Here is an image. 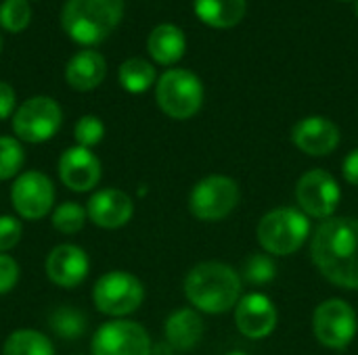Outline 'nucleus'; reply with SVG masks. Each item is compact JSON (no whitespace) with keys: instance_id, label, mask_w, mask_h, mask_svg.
I'll list each match as a JSON object with an SVG mask.
<instances>
[{"instance_id":"473e14b6","label":"nucleus","mask_w":358,"mask_h":355,"mask_svg":"<svg viewBox=\"0 0 358 355\" xmlns=\"http://www.w3.org/2000/svg\"><path fill=\"white\" fill-rule=\"evenodd\" d=\"M342 172H344V178L346 182L358 186V149L350 151L348 157L344 159V165H342Z\"/></svg>"},{"instance_id":"0eeeda50","label":"nucleus","mask_w":358,"mask_h":355,"mask_svg":"<svg viewBox=\"0 0 358 355\" xmlns=\"http://www.w3.org/2000/svg\"><path fill=\"white\" fill-rule=\"evenodd\" d=\"M63 123V109L50 96H31L15 109V138L29 144H42L57 136Z\"/></svg>"},{"instance_id":"423d86ee","label":"nucleus","mask_w":358,"mask_h":355,"mask_svg":"<svg viewBox=\"0 0 358 355\" xmlns=\"http://www.w3.org/2000/svg\"><path fill=\"white\" fill-rule=\"evenodd\" d=\"M155 100L168 117L189 119L203 105V84L189 69H170L157 80Z\"/></svg>"},{"instance_id":"f704fd0d","label":"nucleus","mask_w":358,"mask_h":355,"mask_svg":"<svg viewBox=\"0 0 358 355\" xmlns=\"http://www.w3.org/2000/svg\"><path fill=\"white\" fill-rule=\"evenodd\" d=\"M229 355H248V354H241V352H231Z\"/></svg>"},{"instance_id":"c85d7f7f","label":"nucleus","mask_w":358,"mask_h":355,"mask_svg":"<svg viewBox=\"0 0 358 355\" xmlns=\"http://www.w3.org/2000/svg\"><path fill=\"white\" fill-rule=\"evenodd\" d=\"M277 276V268L271 257L266 255H250L243 266V278L252 285H264L271 282Z\"/></svg>"},{"instance_id":"9d476101","label":"nucleus","mask_w":358,"mask_h":355,"mask_svg":"<svg viewBox=\"0 0 358 355\" xmlns=\"http://www.w3.org/2000/svg\"><path fill=\"white\" fill-rule=\"evenodd\" d=\"M92 355H153L149 333L132 320H109L96 328L90 341Z\"/></svg>"},{"instance_id":"c9c22d12","label":"nucleus","mask_w":358,"mask_h":355,"mask_svg":"<svg viewBox=\"0 0 358 355\" xmlns=\"http://www.w3.org/2000/svg\"><path fill=\"white\" fill-rule=\"evenodd\" d=\"M0 52H2V36H0Z\"/></svg>"},{"instance_id":"aec40b11","label":"nucleus","mask_w":358,"mask_h":355,"mask_svg":"<svg viewBox=\"0 0 358 355\" xmlns=\"http://www.w3.org/2000/svg\"><path fill=\"white\" fill-rule=\"evenodd\" d=\"M147 50L151 59L159 65H174L182 59L187 50V38L182 29L174 23H162L153 27L147 40Z\"/></svg>"},{"instance_id":"4468645a","label":"nucleus","mask_w":358,"mask_h":355,"mask_svg":"<svg viewBox=\"0 0 358 355\" xmlns=\"http://www.w3.org/2000/svg\"><path fill=\"white\" fill-rule=\"evenodd\" d=\"M44 272L46 278L59 287V289H76L80 287L90 272V257L88 253L73 245V243H63L50 249L44 262Z\"/></svg>"},{"instance_id":"cd10ccee","label":"nucleus","mask_w":358,"mask_h":355,"mask_svg":"<svg viewBox=\"0 0 358 355\" xmlns=\"http://www.w3.org/2000/svg\"><path fill=\"white\" fill-rule=\"evenodd\" d=\"M105 138V123L96 115H82L73 126V140L78 146L92 149Z\"/></svg>"},{"instance_id":"f257e3e1","label":"nucleus","mask_w":358,"mask_h":355,"mask_svg":"<svg viewBox=\"0 0 358 355\" xmlns=\"http://www.w3.org/2000/svg\"><path fill=\"white\" fill-rule=\"evenodd\" d=\"M313 262L319 272L336 287L358 289V220L329 218L310 243Z\"/></svg>"},{"instance_id":"1a4fd4ad","label":"nucleus","mask_w":358,"mask_h":355,"mask_svg":"<svg viewBox=\"0 0 358 355\" xmlns=\"http://www.w3.org/2000/svg\"><path fill=\"white\" fill-rule=\"evenodd\" d=\"M239 186L229 176H208L199 180L189 195V209L201 222L227 218L239 203Z\"/></svg>"},{"instance_id":"7ed1b4c3","label":"nucleus","mask_w":358,"mask_h":355,"mask_svg":"<svg viewBox=\"0 0 358 355\" xmlns=\"http://www.w3.org/2000/svg\"><path fill=\"white\" fill-rule=\"evenodd\" d=\"M124 0H67L61 10L63 31L78 44L103 42L122 21Z\"/></svg>"},{"instance_id":"e433bc0d","label":"nucleus","mask_w":358,"mask_h":355,"mask_svg":"<svg viewBox=\"0 0 358 355\" xmlns=\"http://www.w3.org/2000/svg\"><path fill=\"white\" fill-rule=\"evenodd\" d=\"M342 2H348V0H342Z\"/></svg>"},{"instance_id":"393cba45","label":"nucleus","mask_w":358,"mask_h":355,"mask_svg":"<svg viewBox=\"0 0 358 355\" xmlns=\"http://www.w3.org/2000/svg\"><path fill=\"white\" fill-rule=\"evenodd\" d=\"M50 222H52V226H55L57 232L67 234V236H73V234L82 232V228L86 226L88 213H86V207H82L80 203L65 201V203H61V205H57L52 209Z\"/></svg>"},{"instance_id":"b1692460","label":"nucleus","mask_w":358,"mask_h":355,"mask_svg":"<svg viewBox=\"0 0 358 355\" xmlns=\"http://www.w3.org/2000/svg\"><path fill=\"white\" fill-rule=\"evenodd\" d=\"M50 331L63 341H76L86 333L88 320L76 308H57L48 318Z\"/></svg>"},{"instance_id":"6e6552de","label":"nucleus","mask_w":358,"mask_h":355,"mask_svg":"<svg viewBox=\"0 0 358 355\" xmlns=\"http://www.w3.org/2000/svg\"><path fill=\"white\" fill-rule=\"evenodd\" d=\"M55 199L57 192L52 180L38 169L21 172L10 186V205L17 218L27 222H38L52 213Z\"/></svg>"},{"instance_id":"f8f14e48","label":"nucleus","mask_w":358,"mask_h":355,"mask_svg":"<svg viewBox=\"0 0 358 355\" xmlns=\"http://www.w3.org/2000/svg\"><path fill=\"white\" fill-rule=\"evenodd\" d=\"M296 199L300 209L319 220H329L342 199V190L338 180L325 169H310L306 172L296 186Z\"/></svg>"},{"instance_id":"2eb2a0df","label":"nucleus","mask_w":358,"mask_h":355,"mask_svg":"<svg viewBox=\"0 0 358 355\" xmlns=\"http://www.w3.org/2000/svg\"><path fill=\"white\" fill-rule=\"evenodd\" d=\"M88 222L103 230H117L134 216V203L128 192L120 188H99L86 203Z\"/></svg>"},{"instance_id":"ddd939ff","label":"nucleus","mask_w":358,"mask_h":355,"mask_svg":"<svg viewBox=\"0 0 358 355\" xmlns=\"http://www.w3.org/2000/svg\"><path fill=\"white\" fill-rule=\"evenodd\" d=\"M57 172L63 186L71 192H92L101 182L103 165L92 149L73 144L61 153Z\"/></svg>"},{"instance_id":"bb28decb","label":"nucleus","mask_w":358,"mask_h":355,"mask_svg":"<svg viewBox=\"0 0 358 355\" xmlns=\"http://www.w3.org/2000/svg\"><path fill=\"white\" fill-rule=\"evenodd\" d=\"M31 21V6L27 0H4L0 4V25L10 31H23Z\"/></svg>"},{"instance_id":"72a5a7b5","label":"nucleus","mask_w":358,"mask_h":355,"mask_svg":"<svg viewBox=\"0 0 358 355\" xmlns=\"http://www.w3.org/2000/svg\"><path fill=\"white\" fill-rule=\"evenodd\" d=\"M355 13H357L358 17V0H355Z\"/></svg>"},{"instance_id":"20e7f679","label":"nucleus","mask_w":358,"mask_h":355,"mask_svg":"<svg viewBox=\"0 0 358 355\" xmlns=\"http://www.w3.org/2000/svg\"><path fill=\"white\" fill-rule=\"evenodd\" d=\"M310 222L304 211L279 207L268 211L258 224V243L271 255L285 257L296 253L308 239Z\"/></svg>"},{"instance_id":"39448f33","label":"nucleus","mask_w":358,"mask_h":355,"mask_svg":"<svg viewBox=\"0 0 358 355\" xmlns=\"http://www.w3.org/2000/svg\"><path fill=\"white\" fill-rule=\"evenodd\" d=\"M145 301L143 282L124 270H111L99 276L92 287L94 308L109 318H126L134 314Z\"/></svg>"},{"instance_id":"5701e85b","label":"nucleus","mask_w":358,"mask_h":355,"mask_svg":"<svg viewBox=\"0 0 358 355\" xmlns=\"http://www.w3.org/2000/svg\"><path fill=\"white\" fill-rule=\"evenodd\" d=\"M117 77H120V84L126 92L143 94L155 84L157 75H155V67L149 61H145L141 56H132L120 65Z\"/></svg>"},{"instance_id":"c756f323","label":"nucleus","mask_w":358,"mask_h":355,"mask_svg":"<svg viewBox=\"0 0 358 355\" xmlns=\"http://www.w3.org/2000/svg\"><path fill=\"white\" fill-rule=\"evenodd\" d=\"M23 236V226L15 216H0V253H8L19 245Z\"/></svg>"},{"instance_id":"dca6fc26","label":"nucleus","mask_w":358,"mask_h":355,"mask_svg":"<svg viewBox=\"0 0 358 355\" xmlns=\"http://www.w3.org/2000/svg\"><path fill=\"white\" fill-rule=\"evenodd\" d=\"M292 140L302 153L310 157H325L338 149L340 130L331 119L321 115H310L294 126Z\"/></svg>"},{"instance_id":"412c9836","label":"nucleus","mask_w":358,"mask_h":355,"mask_svg":"<svg viewBox=\"0 0 358 355\" xmlns=\"http://www.w3.org/2000/svg\"><path fill=\"white\" fill-rule=\"evenodd\" d=\"M245 0H195L197 17L216 29H231L245 17Z\"/></svg>"},{"instance_id":"7c9ffc66","label":"nucleus","mask_w":358,"mask_h":355,"mask_svg":"<svg viewBox=\"0 0 358 355\" xmlns=\"http://www.w3.org/2000/svg\"><path fill=\"white\" fill-rule=\"evenodd\" d=\"M19 276H21L19 262L8 253H0V295L10 293L17 287Z\"/></svg>"},{"instance_id":"a211bd4d","label":"nucleus","mask_w":358,"mask_h":355,"mask_svg":"<svg viewBox=\"0 0 358 355\" xmlns=\"http://www.w3.org/2000/svg\"><path fill=\"white\" fill-rule=\"evenodd\" d=\"M107 75L105 56L92 48L76 52L65 65V82L78 92H90L103 84Z\"/></svg>"},{"instance_id":"6ab92c4d","label":"nucleus","mask_w":358,"mask_h":355,"mask_svg":"<svg viewBox=\"0 0 358 355\" xmlns=\"http://www.w3.org/2000/svg\"><path fill=\"white\" fill-rule=\"evenodd\" d=\"M164 331H166V339H168L170 347H174L178 352H187V349H193L201 341L203 320L195 310L182 308L168 316Z\"/></svg>"},{"instance_id":"f3484780","label":"nucleus","mask_w":358,"mask_h":355,"mask_svg":"<svg viewBox=\"0 0 358 355\" xmlns=\"http://www.w3.org/2000/svg\"><path fill=\"white\" fill-rule=\"evenodd\" d=\"M235 324L248 339H264L277 326V308L266 295H245L235 305Z\"/></svg>"},{"instance_id":"a878e982","label":"nucleus","mask_w":358,"mask_h":355,"mask_svg":"<svg viewBox=\"0 0 358 355\" xmlns=\"http://www.w3.org/2000/svg\"><path fill=\"white\" fill-rule=\"evenodd\" d=\"M25 165V151L15 136H0V182L13 180Z\"/></svg>"},{"instance_id":"4be33fe9","label":"nucleus","mask_w":358,"mask_h":355,"mask_svg":"<svg viewBox=\"0 0 358 355\" xmlns=\"http://www.w3.org/2000/svg\"><path fill=\"white\" fill-rule=\"evenodd\" d=\"M2 355H55V345L40 331L19 328L4 339Z\"/></svg>"},{"instance_id":"f03ea898","label":"nucleus","mask_w":358,"mask_h":355,"mask_svg":"<svg viewBox=\"0 0 358 355\" xmlns=\"http://www.w3.org/2000/svg\"><path fill=\"white\" fill-rule=\"evenodd\" d=\"M185 295L195 310L222 314L239 303L241 276L227 264L203 262L187 274Z\"/></svg>"},{"instance_id":"9b49d317","label":"nucleus","mask_w":358,"mask_h":355,"mask_svg":"<svg viewBox=\"0 0 358 355\" xmlns=\"http://www.w3.org/2000/svg\"><path fill=\"white\" fill-rule=\"evenodd\" d=\"M315 337L329 349H344L357 337L358 320L355 310L342 299H329L315 312Z\"/></svg>"},{"instance_id":"2f4dec72","label":"nucleus","mask_w":358,"mask_h":355,"mask_svg":"<svg viewBox=\"0 0 358 355\" xmlns=\"http://www.w3.org/2000/svg\"><path fill=\"white\" fill-rule=\"evenodd\" d=\"M17 94L15 88L6 82H0V119H8L15 115Z\"/></svg>"}]
</instances>
